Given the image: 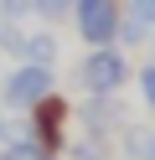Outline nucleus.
<instances>
[{
  "label": "nucleus",
  "mask_w": 155,
  "mask_h": 160,
  "mask_svg": "<svg viewBox=\"0 0 155 160\" xmlns=\"http://www.w3.org/2000/svg\"><path fill=\"white\" fill-rule=\"evenodd\" d=\"M72 21H78L83 42L88 47H109L114 36H119V0H78V11H72Z\"/></svg>",
  "instance_id": "1"
},
{
  "label": "nucleus",
  "mask_w": 155,
  "mask_h": 160,
  "mask_svg": "<svg viewBox=\"0 0 155 160\" xmlns=\"http://www.w3.org/2000/svg\"><path fill=\"white\" fill-rule=\"evenodd\" d=\"M47 93H52V67H36V62H21L16 72L5 78V88H0V98H5L10 108H26V114H31Z\"/></svg>",
  "instance_id": "2"
},
{
  "label": "nucleus",
  "mask_w": 155,
  "mask_h": 160,
  "mask_svg": "<svg viewBox=\"0 0 155 160\" xmlns=\"http://www.w3.org/2000/svg\"><path fill=\"white\" fill-rule=\"evenodd\" d=\"M0 52L21 57V62H36V67H52L57 42H52V31H21L16 21H5L0 26Z\"/></svg>",
  "instance_id": "3"
},
{
  "label": "nucleus",
  "mask_w": 155,
  "mask_h": 160,
  "mask_svg": "<svg viewBox=\"0 0 155 160\" xmlns=\"http://www.w3.org/2000/svg\"><path fill=\"white\" fill-rule=\"evenodd\" d=\"M129 78V62H124L114 47H93L88 62H83V88L88 93H114V88Z\"/></svg>",
  "instance_id": "4"
},
{
  "label": "nucleus",
  "mask_w": 155,
  "mask_h": 160,
  "mask_svg": "<svg viewBox=\"0 0 155 160\" xmlns=\"http://www.w3.org/2000/svg\"><path fill=\"white\" fill-rule=\"evenodd\" d=\"M62 119H67V103H62L57 93H47L36 108H31V134H26V139H36L41 150L57 155V145H62Z\"/></svg>",
  "instance_id": "5"
},
{
  "label": "nucleus",
  "mask_w": 155,
  "mask_h": 160,
  "mask_svg": "<svg viewBox=\"0 0 155 160\" xmlns=\"http://www.w3.org/2000/svg\"><path fill=\"white\" fill-rule=\"evenodd\" d=\"M0 160H52V150H41L36 139H10L0 150Z\"/></svg>",
  "instance_id": "6"
},
{
  "label": "nucleus",
  "mask_w": 155,
  "mask_h": 160,
  "mask_svg": "<svg viewBox=\"0 0 155 160\" xmlns=\"http://www.w3.org/2000/svg\"><path fill=\"white\" fill-rule=\"evenodd\" d=\"M31 11H36L41 21H67V16L78 11V0H31Z\"/></svg>",
  "instance_id": "7"
},
{
  "label": "nucleus",
  "mask_w": 155,
  "mask_h": 160,
  "mask_svg": "<svg viewBox=\"0 0 155 160\" xmlns=\"http://www.w3.org/2000/svg\"><path fill=\"white\" fill-rule=\"evenodd\" d=\"M31 11V0H0V16L5 21H16V16H26Z\"/></svg>",
  "instance_id": "8"
},
{
  "label": "nucleus",
  "mask_w": 155,
  "mask_h": 160,
  "mask_svg": "<svg viewBox=\"0 0 155 160\" xmlns=\"http://www.w3.org/2000/svg\"><path fill=\"white\" fill-rule=\"evenodd\" d=\"M134 21H140V26H155V0H134Z\"/></svg>",
  "instance_id": "9"
},
{
  "label": "nucleus",
  "mask_w": 155,
  "mask_h": 160,
  "mask_svg": "<svg viewBox=\"0 0 155 160\" xmlns=\"http://www.w3.org/2000/svg\"><path fill=\"white\" fill-rule=\"evenodd\" d=\"M140 93L150 98V108H155V67H145V72H140Z\"/></svg>",
  "instance_id": "10"
}]
</instances>
